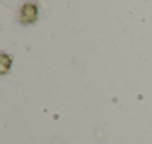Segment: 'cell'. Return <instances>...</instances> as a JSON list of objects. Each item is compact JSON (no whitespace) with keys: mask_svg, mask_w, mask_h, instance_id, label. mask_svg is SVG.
<instances>
[{"mask_svg":"<svg viewBox=\"0 0 152 144\" xmlns=\"http://www.w3.org/2000/svg\"><path fill=\"white\" fill-rule=\"evenodd\" d=\"M39 20V8L37 5L27 2L21 6L20 12H18V21L23 25H28V24H34Z\"/></svg>","mask_w":152,"mask_h":144,"instance_id":"obj_1","label":"cell"},{"mask_svg":"<svg viewBox=\"0 0 152 144\" xmlns=\"http://www.w3.org/2000/svg\"><path fill=\"white\" fill-rule=\"evenodd\" d=\"M11 65H12V58L8 54L2 52L0 54V73L6 75L8 71L11 70Z\"/></svg>","mask_w":152,"mask_h":144,"instance_id":"obj_2","label":"cell"}]
</instances>
